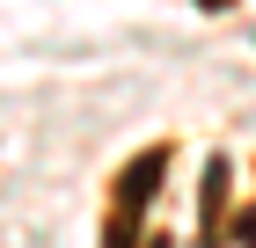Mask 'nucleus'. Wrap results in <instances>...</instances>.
<instances>
[{
	"instance_id": "nucleus-1",
	"label": "nucleus",
	"mask_w": 256,
	"mask_h": 248,
	"mask_svg": "<svg viewBox=\"0 0 256 248\" xmlns=\"http://www.w3.org/2000/svg\"><path fill=\"white\" fill-rule=\"evenodd\" d=\"M161 168H168V146L139 153L132 168L118 175V212H110V248H132V241H139V212H146V197H154Z\"/></svg>"
}]
</instances>
